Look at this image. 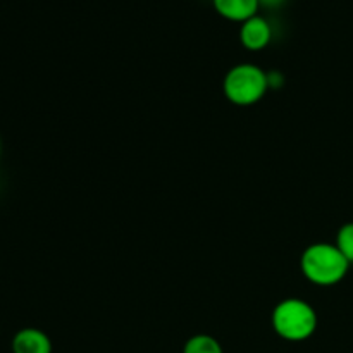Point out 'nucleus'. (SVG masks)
<instances>
[{"label":"nucleus","instance_id":"1","mask_svg":"<svg viewBox=\"0 0 353 353\" xmlns=\"http://www.w3.org/2000/svg\"><path fill=\"white\" fill-rule=\"evenodd\" d=\"M350 262L338 250L336 245L314 243L303 252L302 271L312 283L331 286L347 276Z\"/></svg>","mask_w":353,"mask_h":353},{"label":"nucleus","instance_id":"2","mask_svg":"<svg viewBox=\"0 0 353 353\" xmlns=\"http://www.w3.org/2000/svg\"><path fill=\"white\" fill-rule=\"evenodd\" d=\"M276 333L288 341H303L316 333L317 314L300 299L283 300L272 312Z\"/></svg>","mask_w":353,"mask_h":353},{"label":"nucleus","instance_id":"3","mask_svg":"<svg viewBox=\"0 0 353 353\" xmlns=\"http://www.w3.org/2000/svg\"><path fill=\"white\" fill-rule=\"evenodd\" d=\"M268 74L255 64L234 65L224 78V93L236 105H252L265 95Z\"/></svg>","mask_w":353,"mask_h":353},{"label":"nucleus","instance_id":"4","mask_svg":"<svg viewBox=\"0 0 353 353\" xmlns=\"http://www.w3.org/2000/svg\"><path fill=\"white\" fill-rule=\"evenodd\" d=\"M272 38V28L268 23V19L254 16L252 19L241 23L240 28V40L245 48L248 50H262L269 45Z\"/></svg>","mask_w":353,"mask_h":353},{"label":"nucleus","instance_id":"5","mask_svg":"<svg viewBox=\"0 0 353 353\" xmlns=\"http://www.w3.org/2000/svg\"><path fill=\"white\" fill-rule=\"evenodd\" d=\"M14 353H52V341L43 331L37 327H24L17 331L12 340Z\"/></svg>","mask_w":353,"mask_h":353},{"label":"nucleus","instance_id":"6","mask_svg":"<svg viewBox=\"0 0 353 353\" xmlns=\"http://www.w3.org/2000/svg\"><path fill=\"white\" fill-rule=\"evenodd\" d=\"M214 9L219 12V16L226 19L234 21V23H245L257 16L261 9L259 0H212Z\"/></svg>","mask_w":353,"mask_h":353},{"label":"nucleus","instance_id":"7","mask_svg":"<svg viewBox=\"0 0 353 353\" xmlns=\"http://www.w3.org/2000/svg\"><path fill=\"white\" fill-rule=\"evenodd\" d=\"M183 353H224L223 347L216 338L209 336V334H196V336L190 338L185 345Z\"/></svg>","mask_w":353,"mask_h":353},{"label":"nucleus","instance_id":"8","mask_svg":"<svg viewBox=\"0 0 353 353\" xmlns=\"http://www.w3.org/2000/svg\"><path fill=\"white\" fill-rule=\"evenodd\" d=\"M338 250L345 255L350 264H353V223L345 224V226L340 228L336 236V243Z\"/></svg>","mask_w":353,"mask_h":353},{"label":"nucleus","instance_id":"9","mask_svg":"<svg viewBox=\"0 0 353 353\" xmlns=\"http://www.w3.org/2000/svg\"><path fill=\"white\" fill-rule=\"evenodd\" d=\"M261 2V7H268V9H274V7L283 6L286 0H259Z\"/></svg>","mask_w":353,"mask_h":353}]
</instances>
